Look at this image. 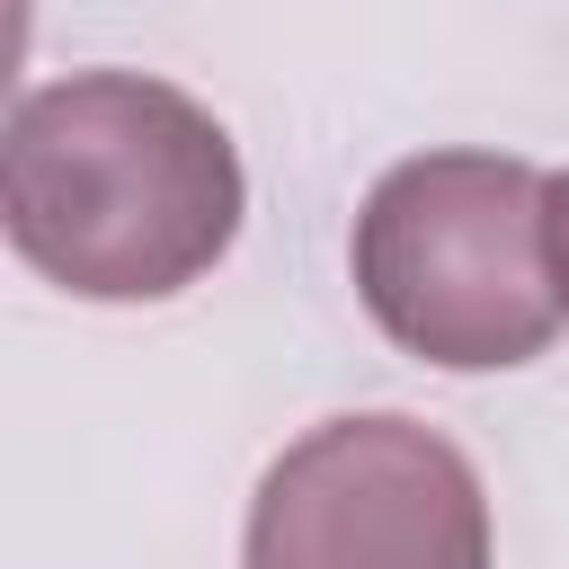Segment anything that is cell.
Here are the masks:
<instances>
[{
  "mask_svg": "<svg viewBox=\"0 0 569 569\" xmlns=\"http://www.w3.org/2000/svg\"><path fill=\"white\" fill-rule=\"evenodd\" d=\"M551 276H560V311H569V169L551 178Z\"/></svg>",
  "mask_w": 569,
  "mask_h": 569,
  "instance_id": "4",
  "label": "cell"
},
{
  "mask_svg": "<svg viewBox=\"0 0 569 569\" xmlns=\"http://www.w3.org/2000/svg\"><path fill=\"white\" fill-rule=\"evenodd\" d=\"M356 293L391 347L445 373H507L551 347V178L507 151H418L373 178L356 240Z\"/></svg>",
  "mask_w": 569,
  "mask_h": 569,
  "instance_id": "2",
  "label": "cell"
},
{
  "mask_svg": "<svg viewBox=\"0 0 569 569\" xmlns=\"http://www.w3.org/2000/svg\"><path fill=\"white\" fill-rule=\"evenodd\" d=\"M9 249L80 302H169L240 240L249 178L213 107L151 71H71L18 98L0 151Z\"/></svg>",
  "mask_w": 569,
  "mask_h": 569,
  "instance_id": "1",
  "label": "cell"
},
{
  "mask_svg": "<svg viewBox=\"0 0 569 569\" xmlns=\"http://www.w3.org/2000/svg\"><path fill=\"white\" fill-rule=\"evenodd\" d=\"M240 569H489L480 471L400 409L320 418L267 462Z\"/></svg>",
  "mask_w": 569,
  "mask_h": 569,
  "instance_id": "3",
  "label": "cell"
}]
</instances>
